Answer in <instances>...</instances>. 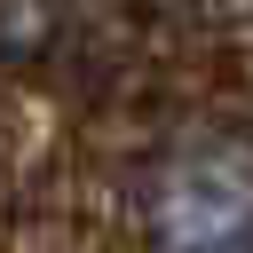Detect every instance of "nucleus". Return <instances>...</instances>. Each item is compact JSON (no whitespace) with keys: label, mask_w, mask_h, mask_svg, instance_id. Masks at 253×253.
Masks as SVG:
<instances>
[{"label":"nucleus","mask_w":253,"mask_h":253,"mask_svg":"<svg viewBox=\"0 0 253 253\" xmlns=\"http://www.w3.org/2000/svg\"><path fill=\"white\" fill-rule=\"evenodd\" d=\"M158 229L174 253H253V158L237 150L190 158L158 198Z\"/></svg>","instance_id":"obj_1"}]
</instances>
